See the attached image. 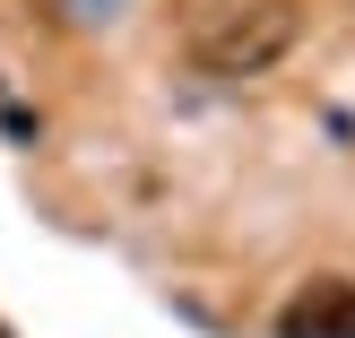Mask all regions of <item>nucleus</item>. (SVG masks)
I'll list each match as a JSON object with an SVG mask.
<instances>
[{
  "label": "nucleus",
  "mask_w": 355,
  "mask_h": 338,
  "mask_svg": "<svg viewBox=\"0 0 355 338\" xmlns=\"http://www.w3.org/2000/svg\"><path fill=\"white\" fill-rule=\"evenodd\" d=\"M295 35H304V9H295V0H252V9H234V17H217V26H208L200 61L225 69V78H252V69H269Z\"/></svg>",
  "instance_id": "1"
},
{
  "label": "nucleus",
  "mask_w": 355,
  "mask_h": 338,
  "mask_svg": "<svg viewBox=\"0 0 355 338\" xmlns=\"http://www.w3.org/2000/svg\"><path fill=\"white\" fill-rule=\"evenodd\" d=\"M277 338H355V287H304L286 304V321H277Z\"/></svg>",
  "instance_id": "2"
}]
</instances>
